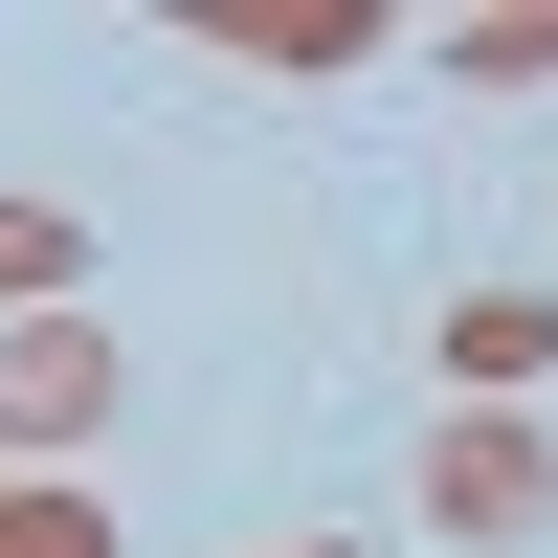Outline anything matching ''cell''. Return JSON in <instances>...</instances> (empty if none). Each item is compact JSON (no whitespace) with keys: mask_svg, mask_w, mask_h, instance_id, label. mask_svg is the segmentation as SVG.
Returning <instances> with one entry per match:
<instances>
[{"mask_svg":"<svg viewBox=\"0 0 558 558\" xmlns=\"http://www.w3.org/2000/svg\"><path fill=\"white\" fill-rule=\"evenodd\" d=\"M425 514H447V536H536V514H558V425H514V402H470V425L425 447Z\"/></svg>","mask_w":558,"mask_h":558,"instance_id":"6da1fadb","label":"cell"},{"mask_svg":"<svg viewBox=\"0 0 558 558\" xmlns=\"http://www.w3.org/2000/svg\"><path fill=\"white\" fill-rule=\"evenodd\" d=\"M112 425V336H89V313H23V336H0V447H89Z\"/></svg>","mask_w":558,"mask_h":558,"instance_id":"7a4b0ae2","label":"cell"},{"mask_svg":"<svg viewBox=\"0 0 558 558\" xmlns=\"http://www.w3.org/2000/svg\"><path fill=\"white\" fill-rule=\"evenodd\" d=\"M447 380H470V402L558 380V291H447Z\"/></svg>","mask_w":558,"mask_h":558,"instance_id":"3957f363","label":"cell"},{"mask_svg":"<svg viewBox=\"0 0 558 558\" xmlns=\"http://www.w3.org/2000/svg\"><path fill=\"white\" fill-rule=\"evenodd\" d=\"M68 268H89L68 202H0V313H68Z\"/></svg>","mask_w":558,"mask_h":558,"instance_id":"277c9868","label":"cell"},{"mask_svg":"<svg viewBox=\"0 0 558 558\" xmlns=\"http://www.w3.org/2000/svg\"><path fill=\"white\" fill-rule=\"evenodd\" d=\"M202 45H268V68H336L357 23H336V0H202Z\"/></svg>","mask_w":558,"mask_h":558,"instance_id":"5b68a950","label":"cell"},{"mask_svg":"<svg viewBox=\"0 0 558 558\" xmlns=\"http://www.w3.org/2000/svg\"><path fill=\"white\" fill-rule=\"evenodd\" d=\"M0 558H112V514L89 492H0Z\"/></svg>","mask_w":558,"mask_h":558,"instance_id":"8992f818","label":"cell"},{"mask_svg":"<svg viewBox=\"0 0 558 558\" xmlns=\"http://www.w3.org/2000/svg\"><path fill=\"white\" fill-rule=\"evenodd\" d=\"M447 68H470V89H536V68H558V23H447Z\"/></svg>","mask_w":558,"mask_h":558,"instance_id":"52a82bcc","label":"cell"},{"mask_svg":"<svg viewBox=\"0 0 558 558\" xmlns=\"http://www.w3.org/2000/svg\"><path fill=\"white\" fill-rule=\"evenodd\" d=\"M268 558H336V536H268Z\"/></svg>","mask_w":558,"mask_h":558,"instance_id":"ba28073f","label":"cell"}]
</instances>
